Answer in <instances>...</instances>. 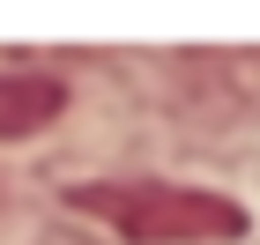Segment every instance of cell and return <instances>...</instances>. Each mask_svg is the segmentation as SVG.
<instances>
[{
    "mask_svg": "<svg viewBox=\"0 0 260 245\" xmlns=\"http://www.w3.org/2000/svg\"><path fill=\"white\" fill-rule=\"evenodd\" d=\"M67 201L82 216L112 223L126 245H231L245 238V208L223 201V193H201V186H75Z\"/></svg>",
    "mask_w": 260,
    "mask_h": 245,
    "instance_id": "6da1fadb",
    "label": "cell"
},
{
    "mask_svg": "<svg viewBox=\"0 0 260 245\" xmlns=\"http://www.w3.org/2000/svg\"><path fill=\"white\" fill-rule=\"evenodd\" d=\"M67 89L52 75H22V67H8L0 75V142H30V134H45V126L60 119Z\"/></svg>",
    "mask_w": 260,
    "mask_h": 245,
    "instance_id": "7a4b0ae2",
    "label": "cell"
},
{
    "mask_svg": "<svg viewBox=\"0 0 260 245\" xmlns=\"http://www.w3.org/2000/svg\"><path fill=\"white\" fill-rule=\"evenodd\" d=\"M186 75H201L208 89H223L231 104L260 112V52H216V60H193Z\"/></svg>",
    "mask_w": 260,
    "mask_h": 245,
    "instance_id": "3957f363",
    "label": "cell"
}]
</instances>
